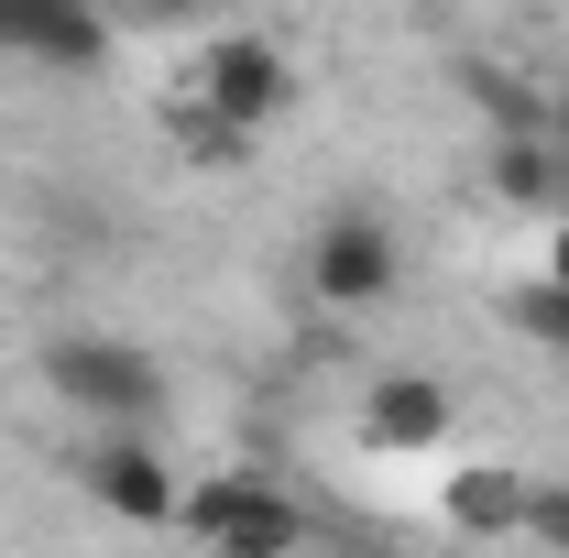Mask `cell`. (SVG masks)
Wrapping results in <instances>:
<instances>
[{"mask_svg":"<svg viewBox=\"0 0 569 558\" xmlns=\"http://www.w3.org/2000/svg\"><path fill=\"white\" fill-rule=\"evenodd\" d=\"M44 395L67 406V417L88 427H153V406H164V361L142 340H110V329H67V340H44Z\"/></svg>","mask_w":569,"mask_h":558,"instance_id":"obj_1","label":"cell"},{"mask_svg":"<svg viewBox=\"0 0 569 558\" xmlns=\"http://www.w3.org/2000/svg\"><path fill=\"white\" fill-rule=\"evenodd\" d=\"M395 285H406V241L383 230V209H329L318 219V241H307V296L329 307V318H372V307H395Z\"/></svg>","mask_w":569,"mask_h":558,"instance_id":"obj_2","label":"cell"},{"mask_svg":"<svg viewBox=\"0 0 569 558\" xmlns=\"http://www.w3.org/2000/svg\"><path fill=\"white\" fill-rule=\"evenodd\" d=\"M176 526L198 537V548H230V558H284L307 548L318 526H307V504L274 482H252V471H209V482L176 492Z\"/></svg>","mask_w":569,"mask_h":558,"instance_id":"obj_3","label":"cell"},{"mask_svg":"<svg viewBox=\"0 0 569 558\" xmlns=\"http://www.w3.org/2000/svg\"><path fill=\"white\" fill-rule=\"evenodd\" d=\"M198 99H209L219 121H241V132H274L284 110H296V67H284L274 33H209V56H198Z\"/></svg>","mask_w":569,"mask_h":558,"instance_id":"obj_4","label":"cell"},{"mask_svg":"<svg viewBox=\"0 0 569 558\" xmlns=\"http://www.w3.org/2000/svg\"><path fill=\"white\" fill-rule=\"evenodd\" d=\"M77 482H88V504H110L121 526H176V492H187L164 460H153L142 427H99L88 460H77Z\"/></svg>","mask_w":569,"mask_h":558,"instance_id":"obj_5","label":"cell"},{"mask_svg":"<svg viewBox=\"0 0 569 558\" xmlns=\"http://www.w3.org/2000/svg\"><path fill=\"white\" fill-rule=\"evenodd\" d=\"M0 56L33 67H110V0H0Z\"/></svg>","mask_w":569,"mask_h":558,"instance_id":"obj_6","label":"cell"},{"mask_svg":"<svg viewBox=\"0 0 569 558\" xmlns=\"http://www.w3.org/2000/svg\"><path fill=\"white\" fill-rule=\"evenodd\" d=\"M361 438L395 449V460H406V449H438V438H449V395H438L427 372H383V383L361 395Z\"/></svg>","mask_w":569,"mask_h":558,"instance_id":"obj_7","label":"cell"},{"mask_svg":"<svg viewBox=\"0 0 569 558\" xmlns=\"http://www.w3.org/2000/svg\"><path fill=\"white\" fill-rule=\"evenodd\" d=\"M493 198L503 209H526V219H548V209H569V187H559V142L548 132H493Z\"/></svg>","mask_w":569,"mask_h":558,"instance_id":"obj_8","label":"cell"},{"mask_svg":"<svg viewBox=\"0 0 569 558\" xmlns=\"http://www.w3.org/2000/svg\"><path fill=\"white\" fill-rule=\"evenodd\" d=\"M515 515H526V482L515 471H460L449 482V526L460 537H515Z\"/></svg>","mask_w":569,"mask_h":558,"instance_id":"obj_9","label":"cell"},{"mask_svg":"<svg viewBox=\"0 0 569 558\" xmlns=\"http://www.w3.org/2000/svg\"><path fill=\"white\" fill-rule=\"evenodd\" d=\"M503 318H515V329H526V340H537V350H559V361H569V285L526 275V285H515V296H503Z\"/></svg>","mask_w":569,"mask_h":558,"instance_id":"obj_10","label":"cell"},{"mask_svg":"<svg viewBox=\"0 0 569 558\" xmlns=\"http://www.w3.org/2000/svg\"><path fill=\"white\" fill-rule=\"evenodd\" d=\"M241 121H219L209 99H176V153H198V165H230V153H241Z\"/></svg>","mask_w":569,"mask_h":558,"instance_id":"obj_11","label":"cell"},{"mask_svg":"<svg viewBox=\"0 0 569 558\" xmlns=\"http://www.w3.org/2000/svg\"><path fill=\"white\" fill-rule=\"evenodd\" d=\"M515 537H537V548H569V482H537V492H526Z\"/></svg>","mask_w":569,"mask_h":558,"instance_id":"obj_12","label":"cell"},{"mask_svg":"<svg viewBox=\"0 0 569 558\" xmlns=\"http://www.w3.org/2000/svg\"><path fill=\"white\" fill-rule=\"evenodd\" d=\"M548 285H569V209H548V263H537Z\"/></svg>","mask_w":569,"mask_h":558,"instance_id":"obj_13","label":"cell"},{"mask_svg":"<svg viewBox=\"0 0 569 558\" xmlns=\"http://www.w3.org/2000/svg\"><path fill=\"white\" fill-rule=\"evenodd\" d=\"M121 11H142V22H198L209 0H121Z\"/></svg>","mask_w":569,"mask_h":558,"instance_id":"obj_14","label":"cell"}]
</instances>
